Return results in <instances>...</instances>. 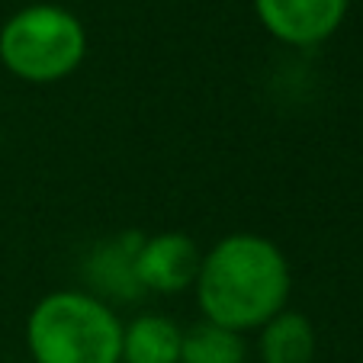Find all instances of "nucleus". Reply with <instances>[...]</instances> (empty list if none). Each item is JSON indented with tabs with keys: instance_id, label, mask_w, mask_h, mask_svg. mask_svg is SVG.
I'll use <instances>...</instances> for the list:
<instances>
[{
	"instance_id": "1",
	"label": "nucleus",
	"mask_w": 363,
	"mask_h": 363,
	"mask_svg": "<svg viewBox=\"0 0 363 363\" xmlns=\"http://www.w3.org/2000/svg\"><path fill=\"white\" fill-rule=\"evenodd\" d=\"M293 270L283 247L257 232H232L203 251L193 283L206 322L238 335L257 331L289 306Z\"/></svg>"
},
{
	"instance_id": "2",
	"label": "nucleus",
	"mask_w": 363,
	"mask_h": 363,
	"mask_svg": "<svg viewBox=\"0 0 363 363\" xmlns=\"http://www.w3.org/2000/svg\"><path fill=\"white\" fill-rule=\"evenodd\" d=\"M33 363H123V318L87 289H52L26 315Z\"/></svg>"
},
{
	"instance_id": "3",
	"label": "nucleus",
	"mask_w": 363,
	"mask_h": 363,
	"mask_svg": "<svg viewBox=\"0 0 363 363\" xmlns=\"http://www.w3.org/2000/svg\"><path fill=\"white\" fill-rule=\"evenodd\" d=\"M87 58V26L62 4H29L0 26V65L23 84L48 87Z\"/></svg>"
},
{
	"instance_id": "4",
	"label": "nucleus",
	"mask_w": 363,
	"mask_h": 363,
	"mask_svg": "<svg viewBox=\"0 0 363 363\" xmlns=\"http://www.w3.org/2000/svg\"><path fill=\"white\" fill-rule=\"evenodd\" d=\"M264 33L289 48H315L344 26L350 0H251Z\"/></svg>"
},
{
	"instance_id": "5",
	"label": "nucleus",
	"mask_w": 363,
	"mask_h": 363,
	"mask_svg": "<svg viewBox=\"0 0 363 363\" xmlns=\"http://www.w3.org/2000/svg\"><path fill=\"white\" fill-rule=\"evenodd\" d=\"M203 251L186 232H155L138 238L135 247V280L142 293L177 296L193 289Z\"/></svg>"
},
{
	"instance_id": "6",
	"label": "nucleus",
	"mask_w": 363,
	"mask_h": 363,
	"mask_svg": "<svg viewBox=\"0 0 363 363\" xmlns=\"http://www.w3.org/2000/svg\"><path fill=\"white\" fill-rule=\"evenodd\" d=\"M315 347L318 335L312 318L289 306L257 328V357H261V363H312Z\"/></svg>"
},
{
	"instance_id": "7",
	"label": "nucleus",
	"mask_w": 363,
	"mask_h": 363,
	"mask_svg": "<svg viewBox=\"0 0 363 363\" xmlns=\"http://www.w3.org/2000/svg\"><path fill=\"white\" fill-rule=\"evenodd\" d=\"M184 328L174 318L145 312L123 322V363H180Z\"/></svg>"
},
{
	"instance_id": "8",
	"label": "nucleus",
	"mask_w": 363,
	"mask_h": 363,
	"mask_svg": "<svg viewBox=\"0 0 363 363\" xmlns=\"http://www.w3.org/2000/svg\"><path fill=\"white\" fill-rule=\"evenodd\" d=\"M135 247L138 238H113L106 245H100L94 254H90L87 274L96 286V296L100 293H113L119 299H129V296H138L142 286L135 280Z\"/></svg>"
},
{
	"instance_id": "9",
	"label": "nucleus",
	"mask_w": 363,
	"mask_h": 363,
	"mask_svg": "<svg viewBox=\"0 0 363 363\" xmlns=\"http://www.w3.org/2000/svg\"><path fill=\"white\" fill-rule=\"evenodd\" d=\"M180 363H247V341L238 331L199 318L184 331Z\"/></svg>"
},
{
	"instance_id": "10",
	"label": "nucleus",
	"mask_w": 363,
	"mask_h": 363,
	"mask_svg": "<svg viewBox=\"0 0 363 363\" xmlns=\"http://www.w3.org/2000/svg\"><path fill=\"white\" fill-rule=\"evenodd\" d=\"M0 145H4V129H0Z\"/></svg>"
}]
</instances>
